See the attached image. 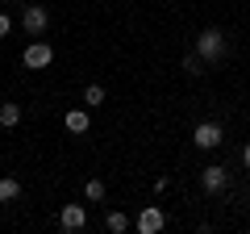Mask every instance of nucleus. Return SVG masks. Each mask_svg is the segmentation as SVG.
I'll return each instance as SVG.
<instances>
[{
  "label": "nucleus",
  "instance_id": "39448f33",
  "mask_svg": "<svg viewBox=\"0 0 250 234\" xmlns=\"http://www.w3.org/2000/svg\"><path fill=\"white\" fill-rule=\"evenodd\" d=\"M59 226L67 234H80L83 226H88V209H83V205H62L59 209Z\"/></svg>",
  "mask_w": 250,
  "mask_h": 234
},
{
  "label": "nucleus",
  "instance_id": "dca6fc26",
  "mask_svg": "<svg viewBox=\"0 0 250 234\" xmlns=\"http://www.w3.org/2000/svg\"><path fill=\"white\" fill-rule=\"evenodd\" d=\"M242 163H246V171H250V142L242 146Z\"/></svg>",
  "mask_w": 250,
  "mask_h": 234
},
{
  "label": "nucleus",
  "instance_id": "4468645a",
  "mask_svg": "<svg viewBox=\"0 0 250 234\" xmlns=\"http://www.w3.org/2000/svg\"><path fill=\"white\" fill-rule=\"evenodd\" d=\"M184 71H192V75H205V59H200V54H188V59H184Z\"/></svg>",
  "mask_w": 250,
  "mask_h": 234
},
{
  "label": "nucleus",
  "instance_id": "ddd939ff",
  "mask_svg": "<svg viewBox=\"0 0 250 234\" xmlns=\"http://www.w3.org/2000/svg\"><path fill=\"white\" fill-rule=\"evenodd\" d=\"M83 105H88V109L104 105V88H100V84H88V88H83Z\"/></svg>",
  "mask_w": 250,
  "mask_h": 234
},
{
  "label": "nucleus",
  "instance_id": "f257e3e1",
  "mask_svg": "<svg viewBox=\"0 0 250 234\" xmlns=\"http://www.w3.org/2000/svg\"><path fill=\"white\" fill-rule=\"evenodd\" d=\"M196 54L205 59V63H221L225 54H229V42H225V34L221 29H200V38H196Z\"/></svg>",
  "mask_w": 250,
  "mask_h": 234
},
{
  "label": "nucleus",
  "instance_id": "f03ea898",
  "mask_svg": "<svg viewBox=\"0 0 250 234\" xmlns=\"http://www.w3.org/2000/svg\"><path fill=\"white\" fill-rule=\"evenodd\" d=\"M21 63H25L29 71H42V67H50V63H54V46H50V42H42V38H34V42L25 46V54H21Z\"/></svg>",
  "mask_w": 250,
  "mask_h": 234
},
{
  "label": "nucleus",
  "instance_id": "f8f14e48",
  "mask_svg": "<svg viewBox=\"0 0 250 234\" xmlns=\"http://www.w3.org/2000/svg\"><path fill=\"white\" fill-rule=\"evenodd\" d=\"M104 192H108V188H104V180H96V176L83 184V197H88L92 205H100V201H104Z\"/></svg>",
  "mask_w": 250,
  "mask_h": 234
},
{
  "label": "nucleus",
  "instance_id": "1a4fd4ad",
  "mask_svg": "<svg viewBox=\"0 0 250 234\" xmlns=\"http://www.w3.org/2000/svg\"><path fill=\"white\" fill-rule=\"evenodd\" d=\"M104 230H108V234H125V230H129V217H125L121 209H113V213L104 217Z\"/></svg>",
  "mask_w": 250,
  "mask_h": 234
},
{
  "label": "nucleus",
  "instance_id": "423d86ee",
  "mask_svg": "<svg viewBox=\"0 0 250 234\" xmlns=\"http://www.w3.org/2000/svg\"><path fill=\"white\" fill-rule=\"evenodd\" d=\"M134 226H138V234H159L163 226H167V213H163L159 205H146L142 213H138V222H134Z\"/></svg>",
  "mask_w": 250,
  "mask_h": 234
},
{
  "label": "nucleus",
  "instance_id": "9d476101",
  "mask_svg": "<svg viewBox=\"0 0 250 234\" xmlns=\"http://www.w3.org/2000/svg\"><path fill=\"white\" fill-rule=\"evenodd\" d=\"M21 121V105H13V100H4V105H0V126H17Z\"/></svg>",
  "mask_w": 250,
  "mask_h": 234
},
{
  "label": "nucleus",
  "instance_id": "2eb2a0df",
  "mask_svg": "<svg viewBox=\"0 0 250 234\" xmlns=\"http://www.w3.org/2000/svg\"><path fill=\"white\" fill-rule=\"evenodd\" d=\"M9 29H13V17H9V13H0V38H9Z\"/></svg>",
  "mask_w": 250,
  "mask_h": 234
},
{
  "label": "nucleus",
  "instance_id": "7ed1b4c3",
  "mask_svg": "<svg viewBox=\"0 0 250 234\" xmlns=\"http://www.w3.org/2000/svg\"><path fill=\"white\" fill-rule=\"evenodd\" d=\"M192 142H196L200 151H217V146L225 142V126L221 121H200V126L192 130Z\"/></svg>",
  "mask_w": 250,
  "mask_h": 234
},
{
  "label": "nucleus",
  "instance_id": "0eeeda50",
  "mask_svg": "<svg viewBox=\"0 0 250 234\" xmlns=\"http://www.w3.org/2000/svg\"><path fill=\"white\" fill-rule=\"evenodd\" d=\"M200 188H205V192H225V188H229V171L217 167V163H208V167L200 171Z\"/></svg>",
  "mask_w": 250,
  "mask_h": 234
},
{
  "label": "nucleus",
  "instance_id": "6e6552de",
  "mask_svg": "<svg viewBox=\"0 0 250 234\" xmlns=\"http://www.w3.org/2000/svg\"><path fill=\"white\" fill-rule=\"evenodd\" d=\"M21 197V180L17 176H0V205L4 201H17Z\"/></svg>",
  "mask_w": 250,
  "mask_h": 234
},
{
  "label": "nucleus",
  "instance_id": "9b49d317",
  "mask_svg": "<svg viewBox=\"0 0 250 234\" xmlns=\"http://www.w3.org/2000/svg\"><path fill=\"white\" fill-rule=\"evenodd\" d=\"M67 130H71V134H83V130H88V109H71V113H67Z\"/></svg>",
  "mask_w": 250,
  "mask_h": 234
},
{
  "label": "nucleus",
  "instance_id": "20e7f679",
  "mask_svg": "<svg viewBox=\"0 0 250 234\" xmlns=\"http://www.w3.org/2000/svg\"><path fill=\"white\" fill-rule=\"evenodd\" d=\"M46 25H50V13H46L42 4H25V9H21V29H25L29 38H42Z\"/></svg>",
  "mask_w": 250,
  "mask_h": 234
}]
</instances>
